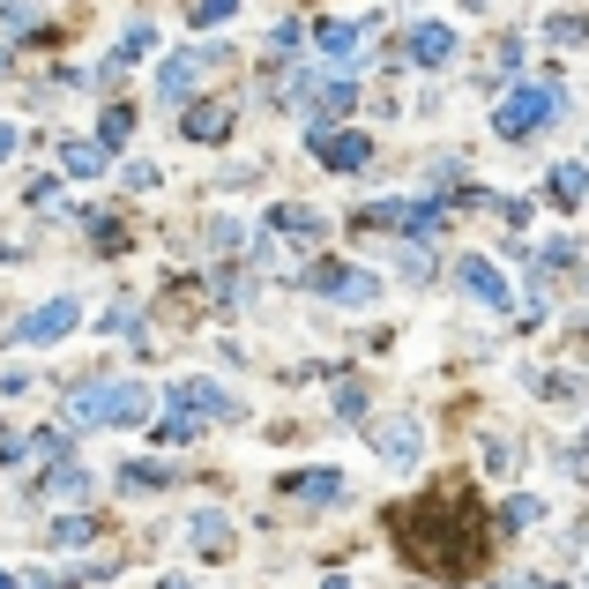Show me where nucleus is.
Listing matches in <instances>:
<instances>
[{"label": "nucleus", "mask_w": 589, "mask_h": 589, "mask_svg": "<svg viewBox=\"0 0 589 589\" xmlns=\"http://www.w3.org/2000/svg\"><path fill=\"white\" fill-rule=\"evenodd\" d=\"M470 507L463 500H433V507H411L403 522H396V538H403V552L419 559L425 575H456L463 559H478V530H463Z\"/></svg>", "instance_id": "obj_1"}, {"label": "nucleus", "mask_w": 589, "mask_h": 589, "mask_svg": "<svg viewBox=\"0 0 589 589\" xmlns=\"http://www.w3.org/2000/svg\"><path fill=\"white\" fill-rule=\"evenodd\" d=\"M150 388L142 380H83L68 396V425H142L150 419Z\"/></svg>", "instance_id": "obj_2"}, {"label": "nucleus", "mask_w": 589, "mask_h": 589, "mask_svg": "<svg viewBox=\"0 0 589 589\" xmlns=\"http://www.w3.org/2000/svg\"><path fill=\"white\" fill-rule=\"evenodd\" d=\"M567 113V90L559 83H515L493 105V134H507V142H522V134H538V127H552Z\"/></svg>", "instance_id": "obj_3"}, {"label": "nucleus", "mask_w": 589, "mask_h": 589, "mask_svg": "<svg viewBox=\"0 0 589 589\" xmlns=\"http://www.w3.org/2000/svg\"><path fill=\"white\" fill-rule=\"evenodd\" d=\"M306 292L337 298V306H374L380 276H374V269H351V261H314V269H306Z\"/></svg>", "instance_id": "obj_4"}, {"label": "nucleus", "mask_w": 589, "mask_h": 589, "mask_svg": "<svg viewBox=\"0 0 589 589\" xmlns=\"http://www.w3.org/2000/svg\"><path fill=\"white\" fill-rule=\"evenodd\" d=\"M210 68H224V45H195V52H172L165 60V75H157V97H187V90L202 83V75H210Z\"/></svg>", "instance_id": "obj_5"}, {"label": "nucleus", "mask_w": 589, "mask_h": 589, "mask_svg": "<svg viewBox=\"0 0 589 589\" xmlns=\"http://www.w3.org/2000/svg\"><path fill=\"white\" fill-rule=\"evenodd\" d=\"M75 321H83V306H75V298H45L38 314H23L8 337H15V343H60L68 329H75Z\"/></svg>", "instance_id": "obj_6"}, {"label": "nucleus", "mask_w": 589, "mask_h": 589, "mask_svg": "<svg viewBox=\"0 0 589 589\" xmlns=\"http://www.w3.org/2000/svg\"><path fill=\"white\" fill-rule=\"evenodd\" d=\"M172 411H179V419H239V403H232V388H216V380H179V388H172Z\"/></svg>", "instance_id": "obj_7"}, {"label": "nucleus", "mask_w": 589, "mask_h": 589, "mask_svg": "<svg viewBox=\"0 0 589 589\" xmlns=\"http://www.w3.org/2000/svg\"><path fill=\"white\" fill-rule=\"evenodd\" d=\"M306 150H314V157H321L329 172H358V165H374V142H366V134H351V127L306 134Z\"/></svg>", "instance_id": "obj_8"}, {"label": "nucleus", "mask_w": 589, "mask_h": 589, "mask_svg": "<svg viewBox=\"0 0 589 589\" xmlns=\"http://www.w3.org/2000/svg\"><path fill=\"white\" fill-rule=\"evenodd\" d=\"M456 284H463V292L478 298V306H515L507 276L493 269V261H485V254H463V261H456Z\"/></svg>", "instance_id": "obj_9"}, {"label": "nucleus", "mask_w": 589, "mask_h": 589, "mask_svg": "<svg viewBox=\"0 0 589 589\" xmlns=\"http://www.w3.org/2000/svg\"><path fill=\"white\" fill-rule=\"evenodd\" d=\"M374 448L388 456V463H419V456H425V425L419 419H380L374 425Z\"/></svg>", "instance_id": "obj_10"}, {"label": "nucleus", "mask_w": 589, "mask_h": 589, "mask_svg": "<svg viewBox=\"0 0 589 589\" xmlns=\"http://www.w3.org/2000/svg\"><path fill=\"white\" fill-rule=\"evenodd\" d=\"M306 105H314V113H306V134H329V127L358 105V90H351V83H314V97H306Z\"/></svg>", "instance_id": "obj_11"}, {"label": "nucleus", "mask_w": 589, "mask_h": 589, "mask_svg": "<svg viewBox=\"0 0 589 589\" xmlns=\"http://www.w3.org/2000/svg\"><path fill=\"white\" fill-rule=\"evenodd\" d=\"M187 545L202 552V559H224V552H232V515H216V507L187 515Z\"/></svg>", "instance_id": "obj_12"}, {"label": "nucleus", "mask_w": 589, "mask_h": 589, "mask_svg": "<svg viewBox=\"0 0 589 589\" xmlns=\"http://www.w3.org/2000/svg\"><path fill=\"white\" fill-rule=\"evenodd\" d=\"M179 134H187V142H224V134H232V105L202 97L195 113H179Z\"/></svg>", "instance_id": "obj_13"}, {"label": "nucleus", "mask_w": 589, "mask_h": 589, "mask_svg": "<svg viewBox=\"0 0 589 589\" xmlns=\"http://www.w3.org/2000/svg\"><path fill=\"white\" fill-rule=\"evenodd\" d=\"M172 478H179V463H165V456H134V463H120V493H165Z\"/></svg>", "instance_id": "obj_14"}, {"label": "nucleus", "mask_w": 589, "mask_h": 589, "mask_svg": "<svg viewBox=\"0 0 589 589\" xmlns=\"http://www.w3.org/2000/svg\"><path fill=\"white\" fill-rule=\"evenodd\" d=\"M411 60H419V68H448V60H456V31H448V23H419V31H411Z\"/></svg>", "instance_id": "obj_15"}, {"label": "nucleus", "mask_w": 589, "mask_h": 589, "mask_svg": "<svg viewBox=\"0 0 589 589\" xmlns=\"http://www.w3.org/2000/svg\"><path fill=\"white\" fill-rule=\"evenodd\" d=\"M284 493L306 507H329V500H343V478L337 470H298V478H284Z\"/></svg>", "instance_id": "obj_16"}, {"label": "nucleus", "mask_w": 589, "mask_h": 589, "mask_svg": "<svg viewBox=\"0 0 589 589\" xmlns=\"http://www.w3.org/2000/svg\"><path fill=\"white\" fill-rule=\"evenodd\" d=\"M269 232H276V239H292V247H314V239H321V216L298 210V202H284V210H269Z\"/></svg>", "instance_id": "obj_17"}, {"label": "nucleus", "mask_w": 589, "mask_h": 589, "mask_svg": "<svg viewBox=\"0 0 589 589\" xmlns=\"http://www.w3.org/2000/svg\"><path fill=\"white\" fill-rule=\"evenodd\" d=\"M150 45H157V31H150V23H127V31H120V45L105 52V75H127V68H134V60L150 52Z\"/></svg>", "instance_id": "obj_18"}, {"label": "nucleus", "mask_w": 589, "mask_h": 589, "mask_svg": "<svg viewBox=\"0 0 589 589\" xmlns=\"http://www.w3.org/2000/svg\"><path fill=\"white\" fill-rule=\"evenodd\" d=\"M552 202H559V210H582L589 202V165H575V157L552 165Z\"/></svg>", "instance_id": "obj_19"}, {"label": "nucleus", "mask_w": 589, "mask_h": 589, "mask_svg": "<svg viewBox=\"0 0 589 589\" xmlns=\"http://www.w3.org/2000/svg\"><path fill=\"white\" fill-rule=\"evenodd\" d=\"M358 31H366V23H343V15H329V23H314V45H321L329 60H351V52H358Z\"/></svg>", "instance_id": "obj_20"}, {"label": "nucleus", "mask_w": 589, "mask_h": 589, "mask_svg": "<svg viewBox=\"0 0 589 589\" xmlns=\"http://www.w3.org/2000/svg\"><path fill=\"white\" fill-rule=\"evenodd\" d=\"M60 172L68 179H97L105 172V142H60Z\"/></svg>", "instance_id": "obj_21"}, {"label": "nucleus", "mask_w": 589, "mask_h": 589, "mask_svg": "<svg viewBox=\"0 0 589 589\" xmlns=\"http://www.w3.org/2000/svg\"><path fill=\"white\" fill-rule=\"evenodd\" d=\"M45 493H52V500H83V493H90V478H83L75 463H60L52 478H45Z\"/></svg>", "instance_id": "obj_22"}, {"label": "nucleus", "mask_w": 589, "mask_h": 589, "mask_svg": "<svg viewBox=\"0 0 589 589\" xmlns=\"http://www.w3.org/2000/svg\"><path fill=\"white\" fill-rule=\"evenodd\" d=\"M232 15H239V0H195V8H187L195 31H216V23H232Z\"/></svg>", "instance_id": "obj_23"}, {"label": "nucleus", "mask_w": 589, "mask_h": 589, "mask_svg": "<svg viewBox=\"0 0 589 589\" xmlns=\"http://www.w3.org/2000/svg\"><path fill=\"white\" fill-rule=\"evenodd\" d=\"M538 515H545V500H530V493H515V500L500 507V530H530Z\"/></svg>", "instance_id": "obj_24"}, {"label": "nucleus", "mask_w": 589, "mask_h": 589, "mask_svg": "<svg viewBox=\"0 0 589 589\" xmlns=\"http://www.w3.org/2000/svg\"><path fill=\"white\" fill-rule=\"evenodd\" d=\"M127 134H134V105H105V134H97V142H105V150H120Z\"/></svg>", "instance_id": "obj_25"}, {"label": "nucleus", "mask_w": 589, "mask_h": 589, "mask_svg": "<svg viewBox=\"0 0 589 589\" xmlns=\"http://www.w3.org/2000/svg\"><path fill=\"white\" fill-rule=\"evenodd\" d=\"M52 545H60V552L90 545V515H60V522H52Z\"/></svg>", "instance_id": "obj_26"}, {"label": "nucleus", "mask_w": 589, "mask_h": 589, "mask_svg": "<svg viewBox=\"0 0 589 589\" xmlns=\"http://www.w3.org/2000/svg\"><path fill=\"white\" fill-rule=\"evenodd\" d=\"M545 38H552V45H582V38H589V23H582V15H552Z\"/></svg>", "instance_id": "obj_27"}, {"label": "nucleus", "mask_w": 589, "mask_h": 589, "mask_svg": "<svg viewBox=\"0 0 589 589\" xmlns=\"http://www.w3.org/2000/svg\"><path fill=\"white\" fill-rule=\"evenodd\" d=\"M337 419H351V425L366 419V388H358V380H343L337 388Z\"/></svg>", "instance_id": "obj_28"}, {"label": "nucleus", "mask_w": 589, "mask_h": 589, "mask_svg": "<svg viewBox=\"0 0 589 589\" xmlns=\"http://www.w3.org/2000/svg\"><path fill=\"white\" fill-rule=\"evenodd\" d=\"M165 440H172V448H195V440H202V419H179V411H172V419H165Z\"/></svg>", "instance_id": "obj_29"}, {"label": "nucleus", "mask_w": 589, "mask_h": 589, "mask_svg": "<svg viewBox=\"0 0 589 589\" xmlns=\"http://www.w3.org/2000/svg\"><path fill=\"white\" fill-rule=\"evenodd\" d=\"M90 224H97V247H105V254L127 239V232H120V216H90Z\"/></svg>", "instance_id": "obj_30"}, {"label": "nucleus", "mask_w": 589, "mask_h": 589, "mask_svg": "<svg viewBox=\"0 0 589 589\" xmlns=\"http://www.w3.org/2000/svg\"><path fill=\"white\" fill-rule=\"evenodd\" d=\"M31 210H60V179H38L31 187Z\"/></svg>", "instance_id": "obj_31"}, {"label": "nucleus", "mask_w": 589, "mask_h": 589, "mask_svg": "<svg viewBox=\"0 0 589 589\" xmlns=\"http://www.w3.org/2000/svg\"><path fill=\"white\" fill-rule=\"evenodd\" d=\"M269 45H276V60H292V52H298V23H276V38H269Z\"/></svg>", "instance_id": "obj_32"}, {"label": "nucleus", "mask_w": 589, "mask_h": 589, "mask_svg": "<svg viewBox=\"0 0 589 589\" xmlns=\"http://www.w3.org/2000/svg\"><path fill=\"white\" fill-rule=\"evenodd\" d=\"M15 150H23V127H8V120H0V165H8Z\"/></svg>", "instance_id": "obj_33"}, {"label": "nucleus", "mask_w": 589, "mask_h": 589, "mask_svg": "<svg viewBox=\"0 0 589 589\" xmlns=\"http://www.w3.org/2000/svg\"><path fill=\"white\" fill-rule=\"evenodd\" d=\"M0 589H31V575H8V567H0Z\"/></svg>", "instance_id": "obj_34"}, {"label": "nucleus", "mask_w": 589, "mask_h": 589, "mask_svg": "<svg viewBox=\"0 0 589 589\" xmlns=\"http://www.w3.org/2000/svg\"><path fill=\"white\" fill-rule=\"evenodd\" d=\"M321 589H351V575H321Z\"/></svg>", "instance_id": "obj_35"}, {"label": "nucleus", "mask_w": 589, "mask_h": 589, "mask_svg": "<svg viewBox=\"0 0 589 589\" xmlns=\"http://www.w3.org/2000/svg\"><path fill=\"white\" fill-rule=\"evenodd\" d=\"M538 589H567V582H538Z\"/></svg>", "instance_id": "obj_36"}, {"label": "nucleus", "mask_w": 589, "mask_h": 589, "mask_svg": "<svg viewBox=\"0 0 589 589\" xmlns=\"http://www.w3.org/2000/svg\"><path fill=\"white\" fill-rule=\"evenodd\" d=\"M157 589H179V582H157Z\"/></svg>", "instance_id": "obj_37"}]
</instances>
